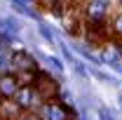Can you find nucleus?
I'll list each match as a JSON object with an SVG mask.
<instances>
[{
    "label": "nucleus",
    "mask_w": 122,
    "mask_h": 120,
    "mask_svg": "<svg viewBox=\"0 0 122 120\" xmlns=\"http://www.w3.org/2000/svg\"><path fill=\"white\" fill-rule=\"evenodd\" d=\"M12 101L21 108V113H30V111H38L47 99L42 97V92L38 90L33 82H21V87H19L16 94L12 97Z\"/></svg>",
    "instance_id": "1"
},
{
    "label": "nucleus",
    "mask_w": 122,
    "mask_h": 120,
    "mask_svg": "<svg viewBox=\"0 0 122 120\" xmlns=\"http://www.w3.org/2000/svg\"><path fill=\"white\" fill-rule=\"evenodd\" d=\"M38 115L42 120H77V111L66 101L47 99L45 104L38 108Z\"/></svg>",
    "instance_id": "2"
},
{
    "label": "nucleus",
    "mask_w": 122,
    "mask_h": 120,
    "mask_svg": "<svg viewBox=\"0 0 122 120\" xmlns=\"http://www.w3.org/2000/svg\"><path fill=\"white\" fill-rule=\"evenodd\" d=\"M113 0H85L82 2V16L85 21H106L110 16Z\"/></svg>",
    "instance_id": "3"
},
{
    "label": "nucleus",
    "mask_w": 122,
    "mask_h": 120,
    "mask_svg": "<svg viewBox=\"0 0 122 120\" xmlns=\"http://www.w3.org/2000/svg\"><path fill=\"white\" fill-rule=\"evenodd\" d=\"M19 87H21V75L16 71H2L0 73V99H12Z\"/></svg>",
    "instance_id": "4"
},
{
    "label": "nucleus",
    "mask_w": 122,
    "mask_h": 120,
    "mask_svg": "<svg viewBox=\"0 0 122 120\" xmlns=\"http://www.w3.org/2000/svg\"><path fill=\"white\" fill-rule=\"evenodd\" d=\"M10 66L14 68L16 73H33V71H38V61L30 57L28 52H24V49H19V52H14L12 57H10Z\"/></svg>",
    "instance_id": "5"
},
{
    "label": "nucleus",
    "mask_w": 122,
    "mask_h": 120,
    "mask_svg": "<svg viewBox=\"0 0 122 120\" xmlns=\"http://www.w3.org/2000/svg\"><path fill=\"white\" fill-rule=\"evenodd\" d=\"M33 85L42 92V97H45V99H54V94H56V90H59L56 80H54L52 75H47L45 71H40V68H38L35 75H33Z\"/></svg>",
    "instance_id": "6"
},
{
    "label": "nucleus",
    "mask_w": 122,
    "mask_h": 120,
    "mask_svg": "<svg viewBox=\"0 0 122 120\" xmlns=\"http://www.w3.org/2000/svg\"><path fill=\"white\" fill-rule=\"evenodd\" d=\"M40 7H45L52 16H63L66 12H71V0H38Z\"/></svg>",
    "instance_id": "7"
},
{
    "label": "nucleus",
    "mask_w": 122,
    "mask_h": 120,
    "mask_svg": "<svg viewBox=\"0 0 122 120\" xmlns=\"http://www.w3.org/2000/svg\"><path fill=\"white\" fill-rule=\"evenodd\" d=\"M110 31H113V38L122 43V10H117L110 16Z\"/></svg>",
    "instance_id": "8"
},
{
    "label": "nucleus",
    "mask_w": 122,
    "mask_h": 120,
    "mask_svg": "<svg viewBox=\"0 0 122 120\" xmlns=\"http://www.w3.org/2000/svg\"><path fill=\"white\" fill-rule=\"evenodd\" d=\"M16 120H42V118L38 115V111H30V113H21Z\"/></svg>",
    "instance_id": "9"
},
{
    "label": "nucleus",
    "mask_w": 122,
    "mask_h": 120,
    "mask_svg": "<svg viewBox=\"0 0 122 120\" xmlns=\"http://www.w3.org/2000/svg\"><path fill=\"white\" fill-rule=\"evenodd\" d=\"M40 33L45 35V38H47V40H49V43H54V38H52V33L47 31V26H40Z\"/></svg>",
    "instance_id": "10"
},
{
    "label": "nucleus",
    "mask_w": 122,
    "mask_h": 120,
    "mask_svg": "<svg viewBox=\"0 0 122 120\" xmlns=\"http://www.w3.org/2000/svg\"><path fill=\"white\" fill-rule=\"evenodd\" d=\"M99 115H101V120H113V115L108 113L106 108H101V111H99Z\"/></svg>",
    "instance_id": "11"
},
{
    "label": "nucleus",
    "mask_w": 122,
    "mask_h": 120,
    "mask_svg": "<svg viewBox=\"0 0 122 120\" xmlns=\"http://www.w3.org/2000/svg\"><path fill=\"white\" fill-rule=\"evenodd\" d=\"M49 64H52V66H54L56 71H61V64H59V59H54V57H52V59H49Z\"/></svg>",
    "instance_id": "12"
},
{
    "label": "nucleus",
    "mask_w": 122,
    "mask_h": 120,
    "mask_svg": "<svg viewBox=\"0 0 122 120\" xmlns=\"http://www.w3.org/2000/svg\"><path fill=\"white\" fill-rule=\"evenodd\" d=\"M117 7H120V10H122V0H117Z\"/></svg>",
    "instance_id": "13"
},
{
    "label": "nucleus",
    "mask_w": 122,
    "mask_h": 120,
    "mask_svg": "<svg viewBox=\"0 0 122 120\" xmlns=\"http://www.w3.org/2000/svg\"><path fill=\"white\" fill-rule=\"evenodd\" d=\"M77 2H85V0H77Z\"/></svg>",
    "instance_id": "14"
}]
</instances>
